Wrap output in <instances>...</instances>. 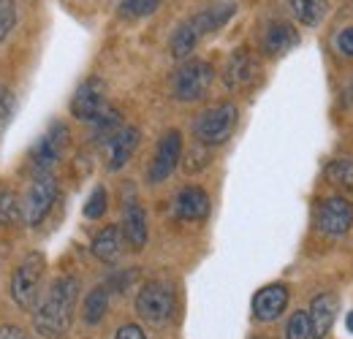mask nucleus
<instances>
[{"instance_id":"f257e3e1","label":"nucleus","mask_w":353,"mask_h":339,"mask_svg":"<svg viewBox=\"0 0 353 339\" xmlns=\"http://www.w3.org/2000/svg\"><path fill=\"white\" fill-rule=\"evenodd\" d=\"M77 296H79V280L74 274L57 277L41 304L33 309V326L36 331L46 339H63L71 329L74 320V307H77Z\"/></svg>"},{"instance_id":"f03ea898","label":"nucleus","mask_w":353,"mask_h":339,"mask_svg":"<svg viewBox=\"0 0 353 339\" xmlns=\"http://www.w3.org/2000/svg\"><path fill=\"white\" fill-rule=\"evenodd\" d=\"M46 260L41 253L28 255L11 274V298L19 309L33 312L39 307V294H41V282H44Z\"/></svg>"},{"instance_id":"7ed1b4c3","label":"nucleus","mask_w":353,"mask_h":339,"mask_svg":"<svg viewBox=\"0 0 353 339\" xmlns=\"http://www.w3.org/2000/svg\"><path fill=\"white\" fill-rule=\"evenodd\" d=\"M212 79H215V68L207 60H188L172 76V95L176 101H185V103L199 101L210 92Z\"/></svg>"},{"instance_id":"20e7f679","label":"nucleus","mask_w":353,"mask_h":339,"mask_svg":"<svg viewBox=\"0 0 353 339\" xmlns=\"http://www.w3.org/2000/svg\"><path fill=\"white\" fill-rule=\"evenodd\" d=\"M239 123V112L234 103H218L207 112H201L193 123V133L201 144L207 147H215V144H223L231 138L234 127Z\"/></svg>"},{"instance_id":"39448f33","label":"nucleus","mask_w":353,"mask_h":339,"mask_svg":"<svg viewBox=\"0 0 353 339\" xmlns=\"http://www.w3.org/2000/svg\"><path fill=\"white\" fill-rule=\"evenodd\" d=\"M54 198H57V179H54L52 169L39 171L36 179L30 182V187H28V196H25V207H22L25 223L39 225L46 217V212L52 209Z\"/></svg>"},{"instance_id":"423d86ee","label":"nucleus","mask_w":353,"mask_h":339,"mask_svg":"<svg viewBox=\"0 0 353 339\" xmlns=\"http://www.w3.org/2000/svg\"><path fill=\"white\" fill-rule=\"evenodd\" d=\"M136 312L147 323H163L174 312V291L166 282H147L136 296Z\"/></svg>"},{"instance_id":"0eeeda50","label":"nucleus","mask_w":353,"mask_h":339,"mask_svg":"<svg viewBox=\"0 0 353 339\" xmlns=\"http://www.w3.org/2000/svg\"><path fill=\"white\" fill-rule=\"evenodd\" d=\"M106 109H109L106 106V85L98 76L85 79L71 98V114L85 123H95Z\"/></svg>"},{"instance_id":"6e6552de","label":"nucleus","mask_w":353,"mask_h":339,"mask_svg":"<svg viewBox=\"0 0 353 339\" xmlns=\"http://www.w3.org/2000/svg\"><path fill=\"white\" fill-rule=\"evenodd\" d=\"M179 155H182V136H179V130H169L158 141V147H155V155H152V163H150V171H147V179L152 185L169 179L172 171L176 169V163H179Z\"/></svg>"},{"instance_id":"1a4fd4ad","label":"nucleus","mask_w":353,"mask_h":339,"mask_svg":"<svg viewBox=\"0 0 353 339\" xmlns=\"http://www.w3.org/2000/svg\"><path fill=\"white\" fill-rule=\"evenodd\" d=\"M353 225V204L343 196H329L318 209V228L329 236H343Z\"/></svg>"},{"instance_id":"9d476101","label":"nucleus","mask_w":353,"mask_h":339,"mask_svg":"<svg viewBox=\"0 0 353 339\" xmlns=\"http://www.w3.org/2000/svg\"><path fill=\"white\" fill-rule=\"evenodd\" d=\"M65 144H68V127L63 125V123H54V125L49 127L44 136L39 138V144L33 147V163H36V169L39 171L52 169V166L60 161Z\"/></svg>"},{"instance_id":"9b49d317","label":"nucleus","mask_w":353,"mask_h":339,"mask_svg":"<svg viewBox=\"0 0 353 339\" xmlns=\"http://www.w3.org/2000/svg\"><path fill=\"white\" fill-rule=\"evenodd\" d=\"M139 138H141V133H139L136 127H131V125L117 127V130L106 138V169L109 171L123 169V166L131 161L133 152H136Z\"/></svg>"},{"instance_id":"f8f14e48","label":"nucleus","mask_w":353,"mask_h":339,"mask_svg":"<svg viewBox=\"0 0 353 339\" xmlns=\"http://www.w3.org/2000/svg\"><path fill=\"white\" fill-rule=\"evenodd\" d=\"M337 309H340L337 294H318V296L310 301L307 315H310V334H312V339H326L329 329L334 326Z\"/></svg>"},{"instance_id":"ddd939ff","label":"nucleus","mask_w":353,"mask_h":339,"mask_svg":"<svg viewBox=\"0 0 353 339\" xmlns=\"http://www.w3.org/2000/svg\"><path fill=\"white\" fill-rule=\"evenodd\" d=\"M236 14V3L234 0H223V3H212L207 8H201L199 14H193L188 22L190 28L199 33V39L210 36V33H218L223 25H228V19Z\"/></svg>"},{"instance_id":"4468645a","label":"nucleus","mask_w":353,"mask_h":339,"mask_svg":"<svg viewBox=\"0 0 353 339\" xmlns=\"http://www.w3.org/2000/svg\"><path fill=\"white\" fill-rule=\"evenodd\" d=\"M285 307H288V288L280 285V282L266 285V288H261V291L253 296V315H256V320H261V323L277 320V318L285 312Z\"/></svg>"},{"instance_id":"2eb2a0df","label":"nucleus","mask_w":353,"mask_h":339,"mask_svg":"<svg viewBox=\"0 0 353 339\" xmlns=\"http://www.w3.org/2000/svg\"><path fill=\"white\" fill-rule=\"evenodd\" d=\"M174 214L179 220H188V223H199L210 214V196L204 187L199 185H190V187H182L174 198Z\"/></svg>"},{"instance_id":"dca6fc26","label":"nucleus","mask_w":353,"mask_h":339,"mask_svg":"<svg viewBox=\"0 0 353 339\" xmlns=\"http://www.w3.org/2000/svg\"><path fill=\"white\" fill-rule=\"evenodd\" d=\"M256 57L248 49H236L223 68V85L228 90H242L256 79Z\"/></svg>"},{"instance_id":"f3484780","label":"nucleus","mask_w":353,"mask_h":339,"mask_svg":"<svg viewBox=\"0 0 353 339\" xmlns=\"http://www.w3.org/2000/svg\"><path fill=\"white\" fill-rule=\"evenodd\" d=\"M299 43V33L288 22H269L266 30L261 33V49L269 57H283Z\"/></svg>"},{"instance_id":"a211bd4d","label":"nucleus","mask_w":353,"mask_h":339,"mask_svg":"<svg viewBox=\"0 0 353 339\" xmlns=\"http://www.w3.org/2000/svg\"><path fill=\"white\" fill-rule=\"evenodd\" d=\"M123 250H125V236H123V228L117 225H106L92 239V255L103 263H114L123 255Z\"/></svg>"},{"instance_id":"6ab92c4d","label":"nucleus","mask_w":353,"mask_h":339,"mask_svg":"<svg viewBox=\"0 0 353 339\" xmlns=\"http://www.w3.org/2000/svg\"><path fill=\"white\" fill-rule=\"evenodd\" d=\"M123 236H125L131 250H141L147 245V236H150L147 234V214L136 201H131L123 212Z\"/></svg>"},{"instance_id":"aec40b11","label":"nucleus","mask_w":353,"mask_h":339,"mask_svg":"<svg viewBox=\"0 0 353 339\" xmlns=\"http://www.w3.org/2000/svg\"><path fill=\"white\" fill-rule=\"evenodd\" d=\"M201 41L199 39V33L190 28V22L185 19V22H179L174 28V33H172V39H169V52H172V57L174 60H185V57H190V52L196 49V43Z\"/></svg>"},{"instance_id":"412c9836","label":"nucleus","mask_w":353,"mask_h":339,"mask_svg":"<svg viewBox=\"0 0 353 339\" xmlns=\"http://www.w3.org/2000/svg\"><path fill=\"white\" fill-rule=\"evenodd\" d=\"M291 8H294V17L307 25V28H318L329 11V3L326 0H291Z\"/></svg>"},{"instance_id":"4be33fe9","label":"nucleus","mask_w":353,"mask_h":339,"mask_svg":"<svg viewBox=\"0 0 353 339\" xmlns=\"http://www.w3.org/2000/svg\"><path fill=\"white\" fill-rule=\"evenodd\" d=\"M106 307H109V294H106V288H95V291H90L88 298H85V307H82V318H85V323H88V326L101 323L103 315H106Z\"/></svg>"},{"instance_id":"5701e85b","label":"nucleus","mask_w":353,"mask_h":339,"mask_svg":"<svg viewBox=\"0 0 353 339\" xmlns=\"http://www.w3.org/2000/svg\"><path fill=\"white\" fill-rule=\"evenodd\" d=\"M158 6H161V0H123V3L117 6V17H120V19H144V17H150Z\"/></svg>"},{"instance_id":"b1692460","label":"nucleus","mask_w":353,"mask_h":339,"mask_svg":"<svg viewBox=\"0 0 353 339\" xmlns=\"http://www.w3.org/2000/svg\"><path fill=\"white\" fill-rule=\"evenodd\" d=\"M22 217V207L14 190H0V225H14Z\"/></svg>"},{"instance_id":"393cba45","label":"nucleus","mask_w":353,"mask_h":339,"mask_svg":"<svg viewBox=\"0 0 353 339\" xmlns=\"http://www.w3.org/2000/svg\"><path fill=\"white\" fill-rule=\"evenodd\" d=\"M329 179L343 190L353 193V161H337L329 166Z\"/></svg>"},{"instance_id":"a878e982","label":"nucleus","mask_w":353,"mask_h":339,"mask_svg":"<svg viewBox=\"0 0 353 339\" xmlns=\"http://www.w3.org/2000/svg\"><path fill=\"white\" fill-rule=\"evenodd\" d=\"M285 339H312L307 312H294V315H291V320H288V326H285Z\"/></svg>"},{"instance_id":"bb28decb","label":"nucleus","mask_w":353,"mask_h":339,"mask_svg":"<svg viewBox=\"0 0 353 339\" xmlns=\"http://www.w3.org/2000/svg\"><path fill=\"white\" fill-rule=\"evenodd\" d=\"M14 25H17V6H14V0H0V43L8 39Z\"/></svg>"},{"instance_id":"cd10ccee","label":"nucleus","mask_w":353,"mask_h":339,"mask_svg":"<svg viewBox=\"0 0 353 339\" xmlns=\"http://www.w3.org/2000/svg\"><path fill=\"white\" fill-rule=\"evenodd\" d=\"M103 212H106V190L103 187H95L90 193L88 204H85V217L88 220H98V217H103Z\"/></svg>"},{"instance_id":"c85d7f7f","label":"nucleus","mask_w":353,"mask_h":339,"mask_svg":"<svg viewBox=\"0 0 353 339\" xmlns=\"http://www.w3.org/2000/svg\"><path fill=\"white\" fill-rule=\"evenodd\" d=\"M11 112H14V95L6 87H0V130L11 120Z\"/></svg>"},{"instance_id":"c756f323","label":"nucleus","mask_w":353,"mask_h":339,"mask_svg":"<svg viewBox=\"0 0 353 339\" xmlns=\"http://www.w3.org/2000/svg\"><path fill=\"white\" fill-rule=\"evenodd\" d=\"M334 46H337V52H340V54H345V57H353V28H345V30H340V33L334 36Z\"/></svg>"},{"instance_id":"7c9ffc66","label":"nucleus","mask_w":353,"mask_h":339,"mask_svg":"<svg viewBox=\"0 0 353 339\" xmlns=\"http://www.w3.org/2000/svg\"><path fill=\"white\" fill-rule=\"evenodd\" d=\"M114 339H147V334L139 329V326H133V323H128V326H123L117 334H114Z\"/></svg>"},{"instance_id":"2f4dec72","label":"nucleus","mask_w":353,"mask_h":339,"mask_svg":"<svg viewBox=\"0 0 353 339\" xmlns=\"http://www.w3.org/2000/svg\"><path fill=\"white\" fill-rule=\"evenodd\" d=\"M0 339H25V334L17 326H3L0 329Z\"/></svg>"},{"instance_id":"473e14b6","label":"nucleus","mask_w":353,"mask_h":339,"mask_svg":"<svg viewBox=\"0 0 353 339\" xmlns=\"http://www.w3.org/2000/svg\"><path fill=\"white\" fill-rule=\"evenodd\" d=\"M345 323H348V331L353 334V312H348V318H345Z\"/></svg>"}]
</instances>
